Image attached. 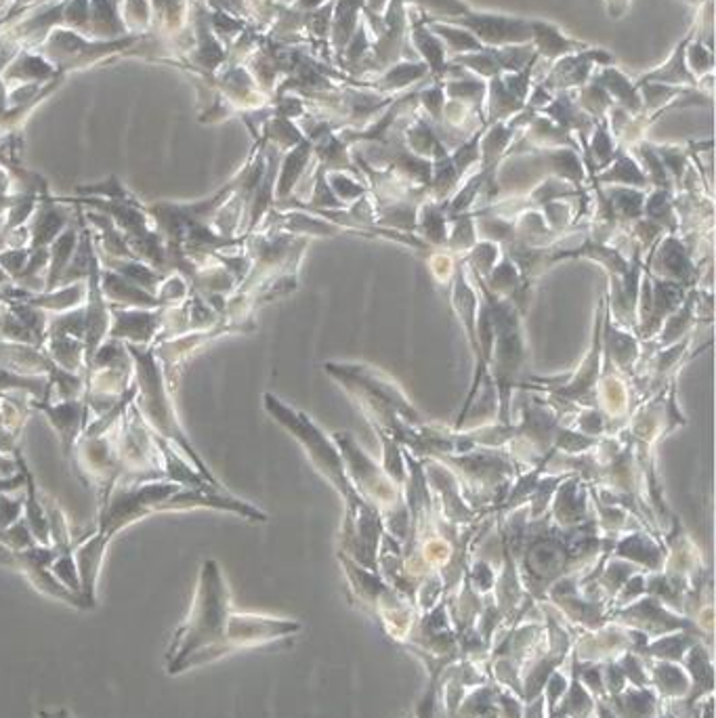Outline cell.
<instances>
[{"mask_svg":"<svg viewBox=\"0 0 716 718\" xmlns=\"http://www.w3.org/2000/svg\"><path fill=\"white\" fill-rule=\"evenodd\" d=\"M532 39L538 44V53L546 57H559L569 51L585 49V44L574 43L551 23L532 22Z\"/></svg>","mask_w":716,"mask_h":718,"instance_id":"cell-12","label":"cell"},{"mask_svg":"<svg viewBox=\"0 0 716 718\" xmlns=\"http://www.w3.org/2000/svg\"><path fill=\"white\" fill-rule=\"evenodd\" d=\"M434 30L439 36H444L456 51H483V44L479 43L475 36H471L462 30H452L446 25H434Z\"/></svg>","mask_w":716,"mask_h":718,"instance_id":"cell-18","label":"cell"},{"mask_svg":"<svg viewBox=\"0 0 716 718\" xmlns=\"http://www.w3.org/2000/svg\"><path fill=\"white\" fill-rule=\"evenodd\" d=\"M39 718H70V717H67V712H64V710H60V712H41V715H39Z\"/></svg>","mask_w":716,"mask_h":718,"instance_id":"cell-22","label":"cell"},{"mask_svg":"<svg viewBox=\"0 0 716 718\" xmlns=\"http://www.w3.org/2000/svg\"><path fill=\"white\" fill-rule=\"evenodd\" d=\"M599 718H616V715L609 710L606 704H601V706H599Z\"/></svg>","mask_w":716,"mask_h":718,"instance_id":"cell-23","label":"cell"},{"mask_svg":"<svg viewBox=\"0 0 716 718\" xmlns=\"http://www.w3.org/2000/svg\"><path fill=\"white\" fill-rule=\"evenodd\" d=\"M30 408L43 412L49 422L53 425L55 433L62 441V450L67 462L74 457L76 441L83 436L88 425V406L85 397L74 399H60V401H36L30 399Z\"/></svg>","mask_w":716,"mask_h":718,"instance_id":"cell-5","label":"cell"},{"mask_svg":"<svg viewBox=\"0 0 716 718\" xmlns=\"http://www.w3.org/2000/svg\"><path fill=\"white\" fill-rule=\"evenodd\" d=\"M295 631H299V624L260 618V615H248V613H229L225 641H227L229 652H234L238 647L259 645L263 641H271V639H278V636Z\"/></svg>","mask_w":716,"mask_h":718,"instance_id":"cell-7","label":"cell"},{"mask_svg":"<svg viewBox=\"0 0 716 718\" xmlns=\"http://www.w3.org/2000/svg\"><path fill=\"white\" fill-rule=\"evenodd\" d=\"M653 681L669 697L685 696L690 692L687 676L683 675V671H678L676 666H671L666 662H660L653 668Z\"/></svg>","mask_w":716,"mask_h":718,"instance_id":"cell-15","label":"cell"},{"mask_svg":"<svg viewBox=\"0 0 716 718\" xmlns=\"http://www.w3.org/2000/svg\"><path fill=\"white\" fill-rule=\"evenodd\" d=\"M613 706L620 718H650L655 710V697L645 689H634L624 696H613Z\"/></svg>","mask_w":716,"mask_h":718,"instance_id":"cell-14","label":"cell"},{"mask_svg":"<svg viewBox=\"0 0 716 718\" xmlns=\"http://www.w3.org/2000/svg\"><path fill=\"white\" fill-rule=\"evenodd\" d=\"M111 326L108 339L130 343L137 347L153 345L158 330L162 324V307L160 309H125L109 306Z\"/></svg>","mask_w":716,"mask_h":718,"instance_id":"cell-6","label":"cell"},{"mask_svg":"<svg viewBox=\"0 0 716 718\" xmlns=\"http://www.w3.org/2000/svg\"><path fill=\"white\" fill-rule=\"evenodd\" d=\"M30 259V248H7L0 253V269L15 282V278L23 271Z\"/></svg>","mask_w":716,"mask_h":718,"instance_id":"cell-17","label":"cell"},{"mask_svg":"<svg viewBox=\"0 0 716 718\" xmlns=\"http://www.w3.org/2000/svg\"><path fill=\"white\" fill-rule=\"evenodd\" d=\"M188 508H217V511L238 513L250 522H267V515L260 513L259 508L234 499L229 492L215 485L181 487L169 501L158 506V511H188Z\"/></svg>","mask_w":716,"mask_h":718,"instance_id":"cell-4","label":"cell"},{"mask_svg":"<svg viewBox=\"0 0 716 718\" xmlns=\"http://www.w3.org/2000/svg\"><path fill=\"white\" fill-rule=\"evenodd\" d=\"M101 288L108 299L109 306L125 307V309H160L162 303L150 294L148 290L139 288L137 283L129 282L127 278L118 276L116 271L101 267Z\"/></svg>","mask_w":716,"mask_h":718,"instance_id":"cell-10","label":"cell"},{"mask_svg":"<svg viewBox=\"0 0 716 718\" xmlns=\"http://www.w3.org/2000/svg\"><path fill=\"white\" fill-rule=\"evenodd\" d=\"M2 460H4V454H0V475H2V473H9V469L2 464Z\"/></svg>","mask_w":716,"mask_h":718,"instance_id":"cell-25","label":"cell"},{"mask_svg":"<svg viewBox=\"0 0 716 718\" xmlns=\"http://www.w3.org/2000/svg\"><path fill=\"white\" fill-rule=\"evenodd\" d=\"M690 39L692 36H687L683 43L678 44V49H676V53H674L673 60L669 64H664V67L651 72L648 76H643L639 85H643L648 81H660V83H671V85H695L694 76L685 67V49L690 44Z\"/></svg>","mask_w":716,"mask_h":718,"instance_id":"cell-13","label":"cell"},{"mask_svg":"<svg viewBox=\"0 0 716 718\" xmlns=\"http://www.w3.org/2000/svg\"><path fill=\"white\" fill-rule=\"evenodd\" d=\"M608 141H609L608 137L603 135V143H601V146H608ZM595 148H599V143H595ZM595 153H597V156L601 158V156H603V150H595ZM599 158H597V160H599Z\"/></svg>","mask_w":716,"mask_h":718,"instance_id":"cell-24","label":"cell"},{"mask_svg":"<svg viewBox=\"0 0 716 718\" xmlns=\"http://www.w3.org/2000/svg\"><path fill=\"white\" fill-rule=\"evenodd\" d=\"M460 25H467L475 32L479 41L488 44L525 43L532 39V22L511 20L502 15H481L458 20Z\"/></svg>","mask_w":716,"mask_h":718,"instance_id":"cell-9","label":"cell"},{"mask_svg":"<svg viewBox=\"0 0 716 718\" xmlns=\"http://www.w3.org/2000/svg\"><path fill=\"white\" fill-rule=\"evenodd\" d=\"M687 641H690L687 634L666 636V639H660L658 643H653L651 647H648V653L666 657V660H683L685 650H687Z\"/></svg>","mask_w":716,"mask_h":718,"instance_id":"cell-16","label":"cell"},{"mask_svg":"<svg viewBox=\"0 0 716 718\" xmlns=\"http://www.w3.org/2000/svg\"><path fill=\"white\" fill-rule=\"evenodd\" d=\"M23 502H25V494L20 499H11L9 494H0V529H7L13 523L22 519Z\"/></svg>","mask_w":716,"mask_h":718,"instance_id":"cell-19","label":"cell"},{"mask_svg":"<svg viewBox=\"0 0 716 718\" xmlns=\"http://www.w3.org/2000/svg\"><path fill=\"white\" fill-rule=\"evenodd\" d=\"M129 351L130 362H132V383H135V406L139 414L143 416L146 425L156 433L167 441L177 443L183 454H188L190 460H194L195 469L202 478L206 479L211 485L223 487L213 473L206 469V464L195 454L190 439L183 433L181 422L177 418L173 406V387L167 381V374L162 371V364L156 355V345L148 347H137L125 343Z\"/></svg>","mask_w":716,"mask_h":718,"instance_id":"cell-2","label":"cell"},{"mask_svg":"<svg viewBox=\"0 0 716 718\" xmlns=\"http://www.w3.org/2000/svg\"><path fill=\"white\" fill-rule=\"evenodd\" d=\"M13 458H15L18 473L7 475V478L0 475V494H11V492H15V490H20L22 485H25V471H28V464H25V460H23L22 450H20V448L13 452Z\"/></svg>","mask_w":716,"mask_h":718,"instance_id":"cell-20","label":"cell"},{"mask_svg":"<svg viewBox=\"0 0 716 718\" xmlns=\"http://www.w3.org/2000/svg\"><path fill=\"white\" fill-rule=\"evenodd\" d=\"M265 408L280 425H284L286 431H290L292 436L303 443L311 462L324 473L325 479H330L334 483V487L341 492V496L349 504V519L364 517L366 513L370 515L372 508L366 506V502L357 499V494L353 492V487L349 483L345 460L330 446L328 437L316 427V422H311L304 414L288 408L284 401L276 399L274 395H265Z\"/></svg>","mask_w":716,"mask_h":718,"instance_id":"cell-3","label":"cell"},{"mask_svg":"<svg viewBox=\"0 0 716 718\" xmlns=\"http://www.w3.org/2000/svg\"><path fill=\"white\" fill-rule=\"evenodd\" d=\"M4 306H7V301H4V294H2V292H0V311H2V309H4Z\"/></svg>","mask_w":716,"mask_h":718,"instance_id":"cell-26","label":"cell"},{"mask_svg":"<svg viewBox=\"0 0 716 718\" xmlns=\"http://www.w3.org/2000/svg\"><path fill=\"white\" fill-rule=\"evenodd\" d=\"M229 592L217 561L206 559L200 567L194 603L188 620L174 632L167 653V673L181 675L229 653L225 629L229 618Z\"/></svg>","mask_w":716,"mask_h":718,"instance_id":"cell-1","label":"cell"},{"mask_svg":"<svg viewBox=\"0 0 716 718\" xmlns=\"http://www.w3.org/2000/svg\"><path fill=\"white\" fill-rule=\"evenodd\" d=\"M78 232H81L78 223H72L49 246V269H46L44 292H51L60 286V280H62L67 265L74 257V250L78 246Z\"/></svg>","mask_w":716,"mask_h":718,"instance_id":"cell-11","label":"cell"},{"mask_svg":"<svg viewBox=\"0 0 716 718\" xmlns=\"http://www.w3.org/2000/svg\"><path fill=\"white\" fill-rule=\"evenodd\" d=\"M74 221L70 217V211L64 206H57V200L49 196L46 187L41 192V200L34 208V215L28 221V248L39 250L49 248L53 239L64 232L67 225Z\"/></svg>","mask_w":716,"mask_h":718,"instance_id":"cell-8","label":"cell"},{"mask_svg":"<svg viewBox=\"0 0 716 718\" xmlns=\"http://www.w3.org/2000/svg\"><path fill=\"white\" fill-rule=\"evenodd\" d=\"M565 692H567V681L559 673H555L548 678V692H546L551 699V710H555V701L559 699V696H564Z\"/></svg>","mask_w":716,"mask_h":718,"instance_id":"cell-21","label":"cell"}]
</instances>
